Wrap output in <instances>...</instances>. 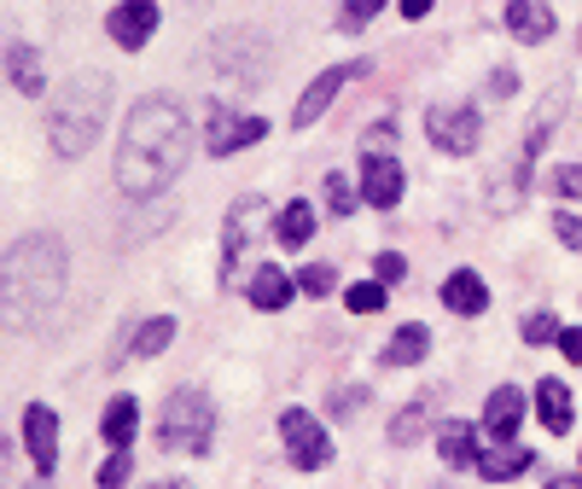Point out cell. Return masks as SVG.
Masks as SVG:
<instances>
[{
    "mask_svg": "<svg viewBox=\"0 0 582 489\" xmlns=\"http://www.w3.org/2000/svg\"><path fill=\"white\" fill-rule=\"evenodd\" d=\"M193 157V122L170 94L134 99V111L122 117V146H117V187L129 198H152L186 170Z\"/></svg>",
    "mask_w": 582,
    "mask_h": 489,
    "instance_id": "obj_1",
    "label": "cell"
},
{
    "mask_svg": "<svg viewBox=\"0 0 582 489\" xmlns=\"http://www.w3.org/2000/svg\"><path fill=\"white\" fill-rule=\"evenodd\" d=\"M71 257L53 233H24L7 251V326H35L65 297Z\"/></svg>",
    "mask_w": 582,
    "mask_h": 489,
    "instance_id": "obj_2",
    "label": "cell"
},
{
    "mask_svg": "<svg viewBox=\"0 0 582 489\" xmlns=\"http://www.w3.org/2000/svg\"><path fill=\"white\" fill-rule=\"evenodd\" d=\"M106 99H111V82L99 70H76L58 88L53 111H47V134L65 157H82L99 140V129H106Z\"/></svg>",
    "mask_w": 582,
    "mask_h": 489,
    "instance_id": "obj_3",
    "label": "cell"
},
{
    "mask_svg": "<svg viewBox=\"0 0 582 489\" xmlns=\"http://www.w3.org/2000/svg\"><path fill=\"white\" fill-rule=\"evenodd\" d=\"M211 425H216L211 396L186 384V391H175L170 402H163V432H158V443L163 448H186V455H204V448H211Z\"/></svg>",
    "mask_w": 582,
    "mask_h": 489,
    "instance_id": "obj_4",
    "label": "cell"
},
{
    "mask_svg": "<svg viewBox=\"0 0 582 489\" xmlns=\"http://www.w3.org/2000/svg\"><path fill=\"white\" fill-rule=\"evenodd\" d=\"M280 443H285V455H291L298 472H321V466L332 460L326 425L315 414H303V408H285V414H280Z\"/></svg>",
    "mask_w": 582,
    "mask_h": 489,
    "instance_id": "obj_5",
    "label": "cell"
},
{
    "mask_svg": "<svg viewBox=\"0 0 582 489\" xmlns=\"http://www.w3.org/2000/svg\"><path fill=\"white\" fill-rule=\"evenodd\" d=\"M262 134H268L262 117H245L234 106H222V99L204 111V152H211V157H227V152H239V146H257Z\"/></svg>",
    "mask_w": 582,
    "mask_h": 489,
    "instance_id": "obj_6",
    "label": "cell"
},
{
    "mask_svg": "<svg viewBox=\"0 0 582 489\" xmlns=\"http://www.w3.org/2000/svg\"><path fill=\"white\" fill-rule=\"evenodd\" d=\"M425 134H431V146H443L449 157H466V152H477L484 117H477V106H431L425 111Z\"/></svg>",
    "mask_w": 582,
    "mask_h": 489,
    "instance_id": "obj_7",
    "label": "cell"
},
{
    "mask_svg": "<svg viewBox=\"0 0 582 489\" xmlns=\"http://www.w3.org/2000/svg\"><path fill=\"white\" fill-rule=\"evenodd\" d=\"M362 198L373 210H397L402 204V163L390 152H367L362 157Z\"/></svg>",
    "mask_w": 582,
    "mask_h": 489,
    "instance_id": "obj_8",
    "label": "cell"
},
{
    "mask_svg": "<svg viewBox=\"0 0 582 489\" xmlns=\"http://www.w3.org/2000/svg\"><path fill=\"white\" fill-rule=\"evenodd\" d=\"M106 35L117 41V47H146V41L158 35V7L152 0H122V7L106 12Z\"/></svg>",
    "mask_w": 582,
    "mask_h": 489,
    "instance_id": "obj_9",
    "label": "cell"
},
{
    "mask_svg": "<svg viewBox=\"0 0 582 489\" xmlns=\"http://www.w3.org/2000/svg\"><path fill=\"white\" fill-rule=\"evenodd\" d=\"M362 70H367V65H332V70H321V76L303 88L298 111H291V129H309V122H315V117L332 106V99H338V88H344V82H349V76H362Z\"/></svg>",
    "mask_w": 582,
    "mask_h": 489,
    "instance_id": "obj_10",
    "label": "cell"
},
{
    "mask_svg": "<svg viewBox=\"0 0 582 489\" xmlns=\"http://www.w3.org/2000/svg\"><path fill=\"white\" fill-rule=\"evenodd\" d=\"M24 443H30V460L47 472V466L58 460V414L53 408H41V402L24 408Z\"/></svg>",
    "mask_w": 582,
    "mask_h": 489,
    "instance_id": "obj_11",
    "label": "cell"
},
{
    "mask_svg": "<svg viewBox=\"0 0 582 489\" xmlns=\"http://www.w3.org/2000/svg\"><path fill=\"white\" fill-rule=\"evenodd\" d=\"M484 425H489L495 443H513L518 425H525V391H518V384H502V391L489 396V408H484Z\"/></svg>",
    "mask_w": 582,
    "mask_h": 489,
    "instance_id": "obj_12",
    "label": "cell"
},
{
    "mask_svg": "<svg viewBox=\"0 0 582 489\" xmlns=\"http://www.w3.org/2000/svg\"><path fill=\"white\" fill-rule=\"evenodd\" d=\"M443 303H449L454 315H484V309H489L484 274H477V269H454V274L443 280Z\"/></svg>",
    "mask_w": 582,
    "mask_h": 489,
    "instance_id": "obj_13",
    "label": "cell"
},
{
    "mask_svg": "<svg viewBox=\"0 0 582 489\" xmlns=\"http://www.w3.org/2000/svg\"><path fill=\"white\" fill-rule=\"evenodd\" d=\"M257 216H262V198H239L234 210H227V233H222V274H234V262H239V244H251Z\"/></svg>",
    "mask_w": 582,
    "mask_h": 489,
    "instance_id": "obj_14",
    "label": "cell"
},
{
    "mask_svg": "<svg viewBox=\"0 0 582 489\" xmlns=\"http://www.w3.org/2000/svg\"><path fill=\"white\" fill-rule=\"evenodd\" d=\"M536 466L530 448H518V443H502V448H484L477 455V478H489V483H507V478H525Z\"/></svg>",
    "mask_w": 582,
    "mask_h": 489,
    "instance_id": "obj_15",
    "label": "cell"
},
{
    "mask_svg": "<svg viewBox=\"0 0 582 489\" xmlns=\"http://www.w3.org/2000/svg\"><path fill=\"white\" fill-rule=\"evenodd\" d=\"M134 432H140V402L134 396H111L106 402V420H99V437H106L117 455L134 443Z\"/></svg>",
    "mask_w": 582,
    "mask_h": 489,
    "instance_id": "obj_16",
    "label": "cell"
},
{
    "mask_svg": "<svg viewBox=\"0 0 582 489\" xmlns=\"http://www.w3.org/2000/svg\"><path fill=\"white\" fill-rule=\"evenodd\" d=\"M553 7H542V0H513L507 7V30L518 35V41H548L553 35Z\"/></svg>",
    "mask_w": 582,
    "mask_h": 489,
    "instance_id": "obj_17",
    "label": "cell"
},
{
    "mask_svg": "<svg viewBox=\"0 0 582 489\" xmlns=\"http://www.w3.org/2000/svg\"><path fill=\"white\" fill-rule=\"evenodd\" d=\"M7 76H12V88L24 94V99L47 94V82H41V53L24 47V41H12V47H7Z\"/></svg>",
    "mask_w": 582,
    "mask_h": 489,
    "instance_id": "obj_18",
    "label": "cell"
},
{
    "mask_svg": "<svg viewBox=\"0 0 582 489\" xmlns=\"http://www.w3.org/2000/svg\"><path fill=\"white\" fill-rule=\"evenodd\" d=\"M291 285H298V280H285V269L262 262V269L251 274V285H245V297H251L257 309H285V303H291Z\"/></svg>",
    "mask_w": 582,
    "mask_h": 489,
    "instance_id": "obj_19",
    "label": "cell"
},
{
    "mask_svg": "<svg viewBox=\"0 0 582 489\" xmlns=\"http://www.w3.org/2000/svg\"><path fill=\"white\" fill-rule=\"evenodd\" d=\"M436 448H443L449 466H477V455H484V443H477V425H472V420H449L443 437H436Z\"/></svg>",
    "mask_w": 582,
    "mask_h": 489,
    "instance_id": "obj_20",
    "label": "cell"
},
{
    "mask_svg": "<svg viewBox=\"0 0 582 489\" xmlns=\"http://www.w3.org/2000/svg\"><path fill=\"white\" fill-rule=\"evenodd\" d=\"M536 414H542L548 432H571L576 402H571V391H565L559 379H542V384H536Z\"/></svg>",
    "mask_w": 582,
    "mask_h": 489,
    "instance_id": "obj_21",
    "label": "cell"
},
{
    "mask_svg": "<svg viewBox=\"0 0 582 489\" xmlns=\"http://www.w3.org/2000/svg\"><path fill=\"white\" fill-rule=\"evenodd\" d=\"M425 350H431V333H425L420 320H408L402 333L385 344V367H413V361H420Z\"/></svg>",
    "mask_w": 582,
    "mask_h": 489,
    "instance_id": "obj_22",
    "label": "cell"
},
{
    "mask_svg": "<svg viewBox=\"0 0 582 489\" xmlns=\"http://www.w3.org/2000/svg\"><path fill=\"white\" fill-rule=\"evenodd\" d=\"M309 233H315V210H309L303 198H291L285 210H280V228H274V239L285 244V251H298V244H309Z\"/></svg>",
    "mask_w": 582,
    "mask_h": 489,
    "instance_id": "obj_23",
    "label": "cell"
},
{
    "mask_svg": "<svg viewBox=\"0 0 582 489\" xmlns=\"http://www.w3.org/2000/svg\"><path fill=\"white\" fill-rule=\"evenodd\" d=\"M425 414H431V408H425V402H408V408H402V414H397V420H390V443H397V448H408V443H420V437H425Z\"/></svg>",
    "mask_w": 582,
    "mask_h": 489,
    "instance_id": "obj_24",
    "label": "cell"
},
{
    "mask_svg": "<svg viewBox=\"0 0 582 489\" xmlns=\"http://www.w3.org/2000/svg\"><path fill=\"white\" fill-rule=\"evenodd\" d=\"M170 338H175V320H170V315L146 320L140 338H134V356H163V350H170Z\"/></svg>",
    "mask_w": 582,
    "mask_h": 489,
    "instance_id": "obj_25",
    "label": "cell"
},
{
    "mask_svg": "<svg viewBox=\"0 0 582 489\" xmlns=\"http://www.w3.org/2000/svg\"><path fill=\"white\" fill-rule=\"evenodd\" d=\"M385 297H390V285H379V280H362V285H349V292H344L349 315H373V309H385Z\"/></svg>",
    "mask_w": 582,
    "mask_h": 489,
    "instance_id": "obj_26",
    "label": "cell"
},
{
    "mask_svg": "<svg viewBox=\"0 0 582 489\" xmlns=\"http://www.w3.org/2000/svg\"><path fill=\"white\" fill-rule=\"evenodd\" d=\"M326 204H332V216H349V210H356V193H349V175H344V170L326 175Z\"/></svg>",
    "mask_w": 582,
    "mask_h": 489,
    "instance_id": "obj_27",
    "label": "cell"
},
{
    "mask_svg": "<svg viewBox=\"0 0 582 489\" xmlns=\"http://www.w3.org/2000/svg\"><path fill=\"white\" fill-rule=\"evenodd\" d=\"M129 472H134V466H129V448H122V455H111L94 478H99V489H122V483H129Z\"/></svg>",
    "mask_w": 582,
    "mask_h": 489,
    "instance_id": "obj_28",
    "label": "cell"
},
{
    "mask_svg": "<svg viewBox=\"0 0 582 489\" xmlns=\"http://www.w3.org/2000/svg\"><path fill=\"white\" fill-rule=\"evenodd\" d=\"M298 285H303V292H309V297H326V292H332V285H338V274H332V269H326V262H315V269H303V274H298Z\"/></svg>",
    "mask_w": 582,
    "mask_h": 489,
    "instance_id": "obj_29",
    "label": "cell"
},
{
    "mask_svg": "<svg viewBox=\"0 0 582 489\" xmlns=\"http://www.w3.org/2000/svg\"><path fill=\"white\" fill-rule=\"evenodd\" d=\"M559 338V320L548 315V309H536L530 320H525V344H553Z\"/></svg>",
    "mask_w": 582,
    "mask_h": 489,
    "instance_id": "obj_30",
    "label": "cell"
},
{
    "mask_svg": "<svg viewBox=\"0 0 582 489\" xmlns=\"http://www.w3.org/2000/svg\"><path fill=\"white\" fill-rule=\"evenodd\" d=\"M548 181H553V193H565V198H582V163H559V170H553Z\"/></svg>",
    "mask_w": 582,
    "mask_h": 489,
    "instance_id": "obj_31",
    "label": "cell"
},
{
    "mask_svg": "<svg viewBox=\"0 0 582 489\" xmlns=\"http://www.w3.org/2000/svg\"><path fill=\"white\" fill-rule=\"evenodd\" d=\"M373 274H379V285H397V280L408 274V262H402L397 251H379V262H373Z\"/></svg>",
    "mask_w": 582,
    "mask_h": 489,
    "instance_id": "obj_32",
    "label": "cell"
},
{
    "mask_svg": "<svg viewBox=\"0 0 582 489\" xmlns=\"http://www.w3.org/2000/svg\"><path fill=\"white\" fill-rule=\"evenodd\" d=\"M553 233H559V244H571V251H582V221H576L571 210H559V216H553Z\"/></svg>",
    "mask_w": 582,
    "mask_h": 489,
    "instance_id": "obj_33",
    "label": "cell"
},
{
    "mask_svg": "<svg viewBox=\"0 0 582 489\" xmlns=\"http://www.w3.org/2000/svg\"><path fill=\"white\" fill-rule=\"evenodd\" d=\"M373 12H379V0H349V12H344V30H362Z\"/></svg>",
    "mask_w": 582,
    "mask_h": 489,
    "instance_id": "obj_34",
    "label": "cell"
},
{
    "mask_svg": "<svg viewBox=\"0 0 582 489\" xmlns=\"http://www.w3.org/2000/svg\"><path fill=\"white\" fill-rule=\"evenodd\" d=\"M559 350H565V361H582V326H571V333H559Z\"/></svg>",
    "mask_w": 582,
    "mask_h": 489,
    "instance_id": "obj_35",
    "label": "cell"
},
{
    "mask_svg": "<svg viewBox=\"0 0 582 489\" xmlns=\"http://www.w3.org/2000/svg\"><path fill=\"white\" fill-rule=\"evenodd\" d=\"M548 489H582V478H553Z\"/></svg>",
    "mask_w": 582,
    "mask_h": 489,
    "instance_id": "obj_36",
    "label": "cell"
},
{
    "mask_svg": "<svg viewBox=\"0 0 582 489\" xmlns=\"http://www.w3.org/2000/svg\"><path fill=\"white\" fill-rule=\"evenodd\" d=\"M163 489H193V483H163Z\"/></svg>",
    "mask_w": 582,
    "mask_h": 489,
    "instance_id": "obj_37",
    "label": "cell"
}]
</instances>
